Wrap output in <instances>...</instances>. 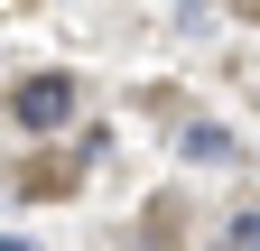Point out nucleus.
I'll use <instances>...</instances> for the list:
<instances>
[{
  "instance_id": "obj_1",
  "label": "nucleus",
  "mask_w": 260,
  "mask_h": 251,
  "mask_svg": "<svg viewBox=\"0 0 260 251\" xmlns=\"http://www.w3.org/2000/svg\"><path fill=\"white\" fill-rule=\"evenodd\" d=\"M10 121L19 131H65V121H75V75H28L10 93Z\"/></svg>"
},
{
  "instance_id": "obj_4",
  "label": "nucleus",
  "mask_w": 260,
  "mask_h": 251,
  "mask_svg": "<svg viewBox=\"0 0 260 251\" xmlns=\"http://www.w3.org/2000/svg\"><path fill=\"white\" fill-rule=\"evenodd\" d=\"M0 251H38V242H10V233H0Z\"/></svg>"
},
{
  "instance_id": "obj_3",
  "label": "nucleus",
  "mask_w": 260,
  "mask_h": 251,
  "mask_svg": "<svg viewBox=\"0 0 260 251\" xmlns=\"http://www.w3.org/2000/svg\"><path fill=\"white\" fill-rule=\"evenodd\" d=\"M233 251H260V205H251V214H233Z\"/></svg>"
},
{
  "instance_id": "obj_2",
  "label": "nucleus",
  "mask_w": 260,
  "mask_h": 251,
  "mask_svg": "<svg viewBox=\"0 0 260 251\" xmlns=\"http://www.w3.org/2000/svg\"><path fill=\"white\" fill-rule=\"evenodd\" d=\"M177 149H186L195 168H214V159H233V131H223V121H186V140H177Z\"/></svg>"
},
{
  "instance_id": "obj_5",
  "label": "nucleus",
  "mask_w": 260,
  "mask_h": 251,
  "mask_svg": "<svg viewBox=\"0 0 260 251\" xmlns=\"http://www.w3.org/2000/svg\"><path fill=\"white\" fill-rule=\"evenodd\" d=\"M233 10H242V19H260V0H233Z\"/></svg>"
}]
</instances>
